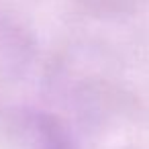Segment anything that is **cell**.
<instances>
[{"instance_id": "cell-1", "label": "cell", "mask_w": 149, "mask_h": 149, "mask_svg": "<svg viewBox=\"0 0 149 149\" xmlns=\"http://www.w3.org/2000/svg\"><path fill=\"white\" fill-rule=\"evenodd\" d=\"M35 133L39 149H72V141L65 135L63 127L51 116L41 114L35 120Z\"/></svg>"}]
</instances>
